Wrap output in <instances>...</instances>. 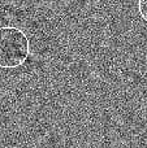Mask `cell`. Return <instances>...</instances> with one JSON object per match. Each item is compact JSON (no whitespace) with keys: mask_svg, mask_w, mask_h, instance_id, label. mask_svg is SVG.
Instances as JSON below:
<instances>
[{"mask_svg":"<svg viewBox=\"0 0 147 148\" xmlns=\"http://www.w3.org/2000/svg\"><path fill=\"white\" fill-rule=\"evenodd\" d=\"M138 13L147 23V0H138Z\"/></svg>","mask_w":147,"mask_h":148,"instance_id":"cell-2","label":"cell"},{"mask_svg":"<svg viewBox=\"0 0 147 148\" xmlns=\"http://www.w3.org/2000/svg\"><path fill=\"white\" fill-rule=\"evenodd\" d=\"M30 55V43L22 30L13 26L0 27V68L16 69Z\"/></svg>","mask_w":147,"mask_h":148,"instance_id":"cell-1","label":"cell"}]
</instances>
